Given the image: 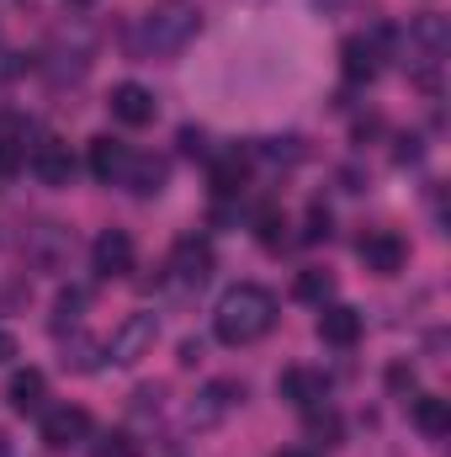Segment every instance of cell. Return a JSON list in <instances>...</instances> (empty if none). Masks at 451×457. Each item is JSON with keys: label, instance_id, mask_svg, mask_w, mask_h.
Returning a JSON list of instances; mask_svg holds the SVG:
<instances>
[{"label": "cell", "instance_id": "cell-4", "mask_svg": "<svg viewBox=\"0 0 451 457\" xmlns=\"http://www.w3.org/2000/svg\"><path fill=\"white\" fill-rule=\"evenodd\" d=\"M356 255H361V266H366V271H377V277H398V271H404V261H409V245H404L393 228H372V234H361Z\"/></svg>", "mask_w": 451, "mask_h": 457}, {"label": "cell", "instance_id": "cell-27", "mask_svg": "<svg viewBox=\"0 0 451 457\" xmlns=\"http://www.w3.org/2000/svg\"><path fill=\"white\" fill-rule=\"evenodd\" d=\"M308 436L335 442V436H340V415H335V410H324V415H319V404H314V410H308Z\"/></svg>", "mask_w": 451, "mask_h": 457}, {"label": "cell", "instance_id": "cell-11", "mask_svg": "<svg viewBox=\"0 0 451 457\" xmlns=\"http://www.w3.org/2000/svg\"><path fill=\"white\" fill-rule=\"evenodd\" d=\"M170 271H176L181 282H208V271H213V245L197 239V234L176 239V250H170Z\"/></svg>", "mask_w": 451, "mask_h": 457}, {"label": "cell", "instance_id": "cell-23", "mask_svg": "<svg viewBox=\"0 0 451 457\" xmlns=\"http://www.w3.org/2000/svg\"><path fill=\"white\" fill-rule=\"evenodd\" d=\"M21 165H27V144L11 128H0V176H16Z\"/></svg>", "mask_w": 451, "mask_h": 457}, {"label": "cell", "instance_id": "cell-29", "mask_svg": "<svg viewBox=\"0 0 451 457\" xmlns=\"http://www.w3.org/2000/svg\"><path fill=\"white\" fill-rule=\"evenodd\" d=\"M181 154H208V133L202 128H181Z\"/></svg>", "mask_w": 451, "mask_h": 457}, {"label": "cell", "instance_id": "cell-5", "mask_svg": "<svg viewBox=\"0 0 451 457\" xmlns=\"http://www.w3.org/2000/svg\"><path fill=\"white\" fill-rule=\"evenodd\" d=\"M154 341H160V320L154 314H127L117 325V336L107 341V351H112V361H138V356L154 351Z\"/></svg>", "mask_w": 451, "mask_h": 457}, {"label": "cell", "instance_id": "cell-8", "mask_svg": "<svg viewBox=\"0 0 451 457\" xmlns=\"http://www.w3.org/2000/svg\"><path fill=\"white\" fill-rule=\"evenodd\" d=\"M27 165H32V176H37L43 187H70V176H75V154H70L64 138H43V144L27 154Z\"/></svg>", "mask_w": 451, "mask_h": 457}, {"label": "cell", "instance_id": "cell-13", "mask_svg": "<svg viewBox=\"0 0 451 457\" xmlns=\"http://www.w3.org/2000/svg\"><path fill=\"white\" fill-rule=\"evenodd\" d=\"M127 160H133L127 144H117L112 133H96V138H91V176H96V181H117V176L127 170Z\"/></svg>", "mask_w": 451, "mask_h": 457}, {"label": "cell", "instance_id": "cell-3", "mask_svg": "<svg viewBox=\"0 0 451 457\" xmlns=\"http://www.w3.org/2000/svg\"><path fill=\"white\" fill-rule=\"evenodd\" d=\"M244 399V383H234V378H213L197 399H192V410H186V426L192 431H208V426H218L228 410Z\"/></svg>", "mask_w": 451, "mask_h": 457}, {"label": "cell", "instance_id": "cell-30", "mask_svg": "<svg viewBox=\"0 0 451 457\" xmlns=\"http://www.w3.org/2000/svg\"><path fill=\"white\" fill-rule=\"evenodd\" d=\"M388 383L404 394V388H414V372H409V367H393V372H388Z\"/></svg>", "mask_w": 451, "mask_h": 457}, {"label": "cell", "instance_id": "cell-20", "mask_svg": "<svg viewBox=\"0 0 451 457\" xmlns=\"http://www.w3.org/2000/svg\"><path fill=\"white\" fill-rule=\"evenodd\" d=\"M335 293V277L330 271H303L298 282H292V298H303V303H324Z\"/></svg>", "mask_w": 451, "mask_h": 457}, {"label": "cell", "instance_id": "cell-16", "mask_svg": "<svg viewBox=\"0 0 451 457\" xmlns=\"http://www.w3.org/2000/svg\"><path fill=\"white\" fill-rule=\"evenodd\" d=\"M409 415H414V426H420V431H425L430 442L451 436V404H447V399H436V394H420Z\"/></svg>", "mask_w": 451, "mask_h": 457}, {"label": "cell", "instance_id": "cell-14", "mask_svg": "<svg viewBox=\"0 0 451 457\" xmlns=\"http://www.w3.org/2000/svg\"><path fill=\"white\" fill-rule=\"evenodd\" d=\"M43 394H48V378H43L37 367H21V372L11 378V388H5V399H11V410H16V415L43 410Z\"/></svg>", "mask_w": 451, "mask_h": 457}, {"label": "cell", "instance_id": "cell-10", "mask_svg": "<svg viewBox=\"0 0 451 457\" xmlns=\"http://www.w3.org/2000/svg\"><path fill=\"white\" fill-rule=\"evenodd\" d=\"M276 394H282L287 404H298V410H314V404H324L330 378H324V372H314V367H287V372L276 378Z\"/></svg>", "mask_w": 451, "mask_h": 457}, {"label": "cell", "instance_id": "cell-2", "mask_svg": "<svg viewBox=\"0 0 451 457\" xmlns=\"http://www.w3.org/2000/svg\"><path fill=\"white\" fill-rule=\"evenodd\" d=\"M271 325H276V298L260 282H239L218 298L213 330L224 345H255L260 336H271Z\"/></svg>", "mask_w": 451, "mask_h": 457}, {"label": "cell", "instance_id": "cell-25", "mask_svg": "<svg viewBox=\"0 0 451 457\" xmlns=\"http://www.w3.org/2000/svg\"><path fill=\"white\" fill-rule=\"evenodd\" d=\"M102 351H107V345H96V341H86V336H80V341H75V356L64 351V367H75V372H91V367L102 361Z\"/></svg>", "mask_w": 451, "mask_h": 457}, {"label": "cell", "instance_id": "cell-19", "mask_svg": "<svg viewBox=\"0 0 451 457\" xmlns=\"http://www.w3.org/2000/svg\"><path fill=\"white\" fill-rule=\"evenodd\" d=\"M409 37L414 43H425V59H441L447 54V43H451V32H447V16H436V11H425L414 27H409Z\"/></svg>", "mask_w": 451, "mask_h": 457}, {"label": "cell", "instance_id": "cell-24", "mask_svg": "<svg viewBox=\"0 0 451 457\" xmlns=\"http://www.w3.org/2000/svg\"><path fill=\"white\" fill-rule=\"evenodd\" d=\"M91 457H144V453H138V442H133V436L112 431V436H102V442L91 447Z\"/></svg>", "mask_w": 451, "mask_h": 457}, {"label": "cell", "instance_id": "cell-7", "mask_svg": "<svg viewBox=\"0 0 451 457\" xmlns=\"http://www.w3.org/2000/svg\"><path fill=\"white\" fill-rule=\"evenodd\" d=\"M91 261H96V271H102V277H127V271H133V261H138V245H133V234H127V228H107V234H96Z\"/></svg>", "mask_w": 451, "mask_h": 457}, {"label": "cell", "instance_id": "cell-6", "mask_svg": "<svg viewBox=\"0 0 451 457\" xmlns=\"http://www.w3.org/2000/svg\"><path fill=\"white\" fill-rule=\"evenodd\" d=\"M86 436H91V410L59 404V410L43 415V442H48L53 453H64V447H75V442H86Z\"/></svg>", "mask_w": 451, "mask_h": 457}, {"label": "cell", "instance_id": "cell-22", "mask_svg": "<svg viewBox=\"0 0 451 457\" xmlns=\"http://www.w3.org/2000/svg\"><path fill=\"white\" fill-rule=\"evenodd\" d=\"M80 309H86V293H80V287H64V293H59V303H53V330L80 325Z\"/></svg>", "mask_w": 451, "mask_h": 457}, {"label": "cell", "instance_id": "cell-33", "mask_svg": "<svg viewBox=\"0 0 451 457\" xmlns=\"http://www.w3.org/2000/svg\"><path fill=\"white\" fill-rule=\"evenodd\" d=\"M282 457H319V453H303V447H298V453H282Z\"/></svg>", "mask_w": 451, "mask_h": 457}, {"label": "cell", "instance_id": "cell-26", "mask_svg": "<svg viewBox=\"0 0 451 457\" xmlns=\"http://www.w3.org/2000/svg\"><path fill=\"white\" fill-rule=\"evenodd\" d=\"M260 154H266V160H287V165H298V160H303V138H266Z\"/></svg>", "mask_w": 451, "mask_h": 457}, {"label": "cell", "instance_id": "cell-17", "mask_svg": "<svg viewBox=\"0 0 451 457\" xmlns=\"http://www.w3.org/2000/svg\"><path fill=\"white\" fill-rule=\"evenodd\" d=\"M340 70H345V80H372L377 75V48L366 43V37H345V48H340Z\"/></svg>", "mask_w": 451, "mask_h": 457}, {"label": "cell", "instance_id": "cell-15", "mask_svg": "<svg viewBox=\"0 0 451 457\" xmlns=\"http://www.w3.org/2000/svg\"><path fill=\"white\" fill-rule=\"evenodd\" d=\"M250 181V154L228 149L213 160V197H239V187Z\"/></svg>", "mask_w": 451, "mask_h": 457}, {"label": "cell", "instance_id": "cell-21", "mask_svg": "<svg viewBox=\"0 0 451 457\" xmlns=\"http://www.w3.org/2000/svg\"><path fill=\"white\" fill-rule=\"evenodd\" d=\"M282 228H287V213H282L276 203L255 208V239H260V245H282Z\"/></svg>", "mask_w": 451, "mask_h": 457}, {"label": "cell", "instance_id": "cell-28", "mask_svg": "<svg viewBox=\"0 0 451 457\" xmlns=\"http://www.w3.org/2000/svg\"><path fill=\"white\" fill-rule=\"evenodd\" d=\"M303 239H308V245H319V239H330V213H324L319 203L308 208V228H303Z\"/></svg>", "mask_w": 451, "mask_h": 457}, {"label": "cell", "instance_id": "cell-31", "mask_svg": "<svg viewBox=\"0 0 451 457\" xmlns=\"http://www.w3.org/2000/svg\"><path fill=\"white\" fill-rule=\"evenodd\" d=\"M11 356H16V336H11V330H0V367H5Z\"/></svg>", "mask_w": 451, "mask_h": 457}, {"label": "cell", "instance_id": "cell-1", "mask_svg": "<svg viewBox=\"0 0 451 457\" xmlns=\"http://www.w3.org/2000/svg\"><path fill=\"white\" fill-rule=\"evenodd\" d=\"M197 32H202V11H197L192 0H154V5L138 16V27H133V54H144V59H170V54H181Z\"/></svg>", "mask_w": 451, "mask_h": 457}, {"label": "cell", "instance_id": "cell-32", "mask_svg": "<svg viewBox=\"0 0 451 457\" xmlns=\"http://www.w3.org/2000/svg\"><path fill=\"white\" fill-rule=\"evenodd\" d=\"M0 457H11V442H5V431H0Z\"/></svg>", "mask_w": 451, "mask_h": 457}, {"label": "cell", "instance_id": "cell-18", "mask_svg": "<svg viewBox=\"0 0 451 457\" xmlns=\"http://www.w3.org/2000/svg\"><path fill=\"white\" fill-rule=\"evenodd\" d=\"M127 187L138 192V197H154L160 187H165V160H154V154H138V160H127Z\"/></svg>", "mask_w": 451, "mask_h": 457}, {"label": "cell", "instance_id": "cell-12", "mask_svg": "<svg viewBox=\"0 0 451 457\" xmlns=\"http://www.w3.org/2000/svg\"><path fill=\"white\" fill-rule=\"evenodd\" d=\"M319 341L335 345V351H350V345L361 341V314H356L350 303H330V309L319 314Z\"/></svg>", "mask_w": 451, "mask_h": 457}, {"label": "cell", "instance_id": "cell-9", "mask_svg": "<svg viewBox=\"0 0 451 457\" xmlns=\"http://www.w3.org/2000/svg\"><path fill=\"white\" fill-rule=\"evenodd\" d=\"M107 107H112V117L122 122V128H149L154 122V91H144L138 80H122V86H112V96H107Z\"/></svg>", "mask_w": 451, "mask_h": 457}]
</instances>
